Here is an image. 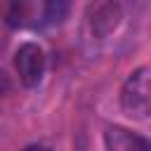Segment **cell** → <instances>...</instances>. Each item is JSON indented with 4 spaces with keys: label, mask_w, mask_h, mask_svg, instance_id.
<instances>
[{
    "label": "cell",
    "mask_w": 151,
    "mask_h": 151,
    "mask_svg": "<svg viewBox=\"0 0 151 151\" xmlns=\"http://www.w3.org/2000/svg\"><path fill=\"white\" fill-rule=\"evenodd\" d=\"M68 0H9L5 21L17 31H45L64 21Z\"/></svg>",
    "instance_id": "cell-1"
},
{
    "label": "cell",
    "mask_w": 151,
    "mask_h": 151,
    "mask_svg": "<svg viewBox=\"0 0 151 151\" xmlns=\"http://www.w3.org/2000/svg\"><path fill=\"white\" fill-rule=\"evenodd\" d=\"M120 106L132 118H151V61L137 66L120 87Z\"/></svg>",
    "instance_id": "cell-2"
},
{
    "label": "cell",
    "mask_w": 151,
    "mask_h": 151,
    "mask_svg": "<svg viewBox=\"0 0 151 151\" xmlns=\"http://www.w3.org/2000/svg\"><path fill=\"white\" fill-rule=\"evenodd\" d=\"M14 68L19 73V80L24 87H38L45 71H47V54L42 45L26 40L14 52Z\"/></svg>",
    "instance_id": "cell-3"
},
{
    "label": "cell",
    "mask_w": 151,
    "mask_h": 151,
    "mask_svg": "<svg viewBox=\"0 0 151 151\" xmlns=\"http://www.w3.org/2000/svg\"><path fill=\"white\" fill-rule=\"evenodd\" d=\"M104 149L106 151H151V144L123 125H106L104 127Z\"/></svg>",
    "instance_id": "cell-4"
},
{
    "label": "cell",
    "mask_w": 151,
    "mask_h": 151,
    "mask_svg": "<svg viewBox=\"0 0 151 151\" xmlns=\"http://www.w3.org/2000/svg\"><path fill=\"white\" fill-rule=\"evenodd\" d=\"M9 87H12V83H9V76H7V73L0 68V99H2V97L9 92Z\"/></svg>",
    "instance_id": "cell-5"
},
{
    "label": "cell",
    "mask_w": 151,
    "mask_h": 151,
    "mask_svg": "<svg viewBox=\"0 0 151 151\" xmlns=\"http://www.w3.org/2000/svg\"><path fill=\"white\" fill-rule=\"evenodd\" d=\"M24 151H50V149H45V146H28V149H24Z\"/></svg>",
    "instance_id": "cell-6"
}]
</instances>
